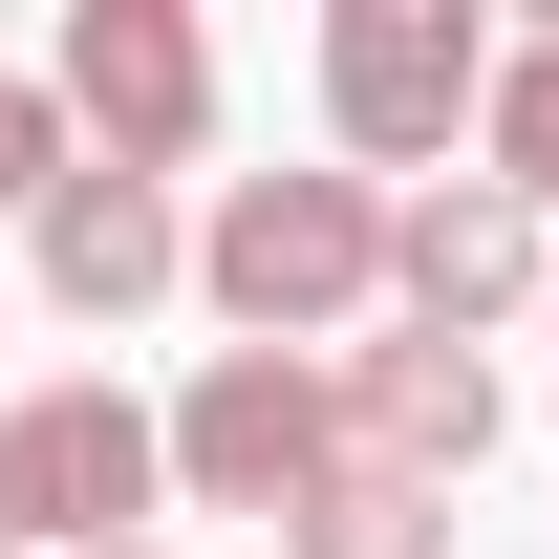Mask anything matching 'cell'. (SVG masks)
<instances>
[{
    "label": "cell",
    "instance_id": "1",
    "mask_svg": "<svg viewBox=\"0 0 559 559\" xmlns=\"http://www.w3.org/2000/svg\"><path fill=\"white\" fill-rule=\"evenodd\" d=\"M388 215H409L388 173H237V194L194 215V301L237 323V345H301V366H323L366 301H388Z\"/></svg>",
    "mask_w": 559,
    "mask_h": 559
},
{
    "label": "cell",
    "instance_id": "2",
    "mask_svg": "<svg viewBox=\"0 0 559 559\" xmlns=\"http://www.w3.org/2000/svg\"><path fill=\"white\" fill-rule=\"evenodd\" d=\"M151 495H173V409H130L108 366L0 409V559H130Z\"/></svg>",
    "mask_w": 559,
    "mask_h": 559
},
{
    "label": "cell",
    "instance_id": "3",
    "mask_svg": "<svg viewBox=\"0 0 559 559\" xmlns=\"http://www.w3.org/2000/svg\"><path fill=\"white\" fill-rule=\"evenodd\" d=\"M495 44L474 0H345L323 22V130H345V173H452V151L495 130Z\"/></svg>",
    "mask_w": 559,
    "mask_h": 559
},
{
    "label": "cell",
    "instance_id": "4",
    "mask_svg": "<svg viewBox=\"0 0 559 559\" xmlns=\"http://www.w3.org/2000/svg\"><path fill=\"white\" fill-rule=\"evenodd\" d=\"M323 474H345V366L215 345L194 388H173V495H194V516H301Z\"/></svg>",
    "mask_w": 559,
    "mask_h": 559
},
{
    "label": "cell",
    "instance_id": "5",
    "mask_svg": "<svg viewBox=\"0 0 559 559\" xmlns=\"http://www.w3.org/2000/svg\"><path fill=\"white\" fill-rule=\"evenodd\" d=\"M66 130L108 151V173H194L215 151V44H194V0H66Z\"/></svg>",
    "mask_w": 559,
    "mask_h": 559
},
{
    "label": "cell",
    "instance_id": "6",
    "mask_svg": "<svg viewBox=\"0 0 559 559\" xmlns=\"http://www.w3.org/2000/svg\"><path fill=\"white\" fill-rule=\"evenodd\" d=\"M388 301H409V323H452V345H495L516 301H559V215L495 194V173H430V194L388 215Z\"/></svg>",
    "mask_w": 559,
    "mask_h": 559
},
{
    "label": "cell",
    "instance_id": "7",
    "mask_svg": "<svg viewBox=\"0 0 559 559\" xmlns=\"http://www.w3.org/2000/svg\"><path fill=\"white\" fill-rule=\"evenodd\" d=\"M345 452H366V474H409V495H452V474L495 452V345H452V323L345 345Z\"/></svg>",
    "mask_w": 559,
    "mask_h": 559
},
{
    "label": "cell",
    "instance_id": "8",
    "mask_svg": "<svg viewBox=\"0 0 559 559\" xmlns=\"http://www.w3.org/2000/svg\"><path fill=\"white\" fill-rule=\"evenodd\" d=\"M22 259H44V301H66V323H130V301H173V280H194V215H173V173H108V151H86L66 194L22 215Z\"/></svg>",
    "mask_w": 559,
    "mask_h": 559
},
{
    "label": "cell",
    "instance_id": "9",
    "mask_svg": "<svg viewBox=\"0 0 559 559\" xmlns=\"http://www.w3.org/2000/svg\"><path fill=\"white\" fill-rule=\"evenodd\" d=\"M280 559H452V495H409V474H366V452H345V474L280 516Z\"/></svg>",
    "mask_w": 559,
    "mask_h": 559
},
{
    "label": "cell",
    "instance_id": "10",
    "mask_svg": "<svg viewBox=\"0 0 559 559\" xmlns=\"http://www.w3.org/2000/svg\"><path fill=\"white\" fill-rule=\"evenodd\" d=\"M474 173L559 215V44H516V66H495V130H474Z\"/></svg>",
    "mask_w": 559,
    "mask_h": 559
},
{
    "label": "cell",
    "instance_id": "11",
    "mask_svg": "<svg viewBox=\"0 0 559 559\" xmlns=\"http://www.w3.org/2000/svg\"><path fill=\"white\" fill-rule=\"evenodd\" d=\"M66 173H86V130H66V86H22V66H0V215H44Z\"/></svg>",
    "mask_w": 559,
    "mask_h": 559
},
{
    "label": "cell",
    "instance_id": "12",
    "mask_svg": "<svg viewBox=\"0 0 559 559\" xmlns=\"http://www.w3.org/2000/svg\"><path fill=\"white\" fill-rule=\"evenodd\" d=\"M130 559H173V538H130Z\"/></svg>",
    "mask_w": 559,
    "mask_h": 559
},
{
    "label": "cell",
    "instance_id": "13",
    "mask_svg": "<svg viewBox=\"0 0 559 559\" xmlns=\"http://www.w3.org/2000/svg\"><path fill=\"white\" fill-rule=\"evenodd\" d=\"M538 323H559V301H538Z\"/></svg>",
    "mask_w": 559,
    "mask_h": 559
}]
</instances>
